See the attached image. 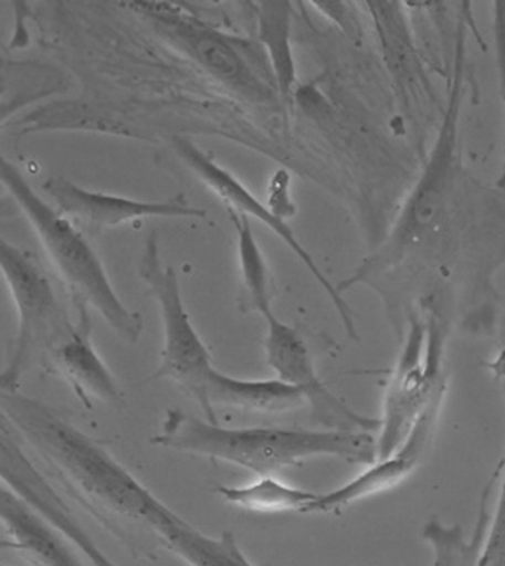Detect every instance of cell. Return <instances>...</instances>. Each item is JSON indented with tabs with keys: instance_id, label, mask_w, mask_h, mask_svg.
Returning <instances> with one entry per match:
<instances>
[{
	"instance_id": "obj_18",
	"label": "cell",
	"mask_w": 505,
	"mask_h": 566,
	"mask_svg": "<svg viewBox=\"0 0 505 566\" xmlns=\"http://www.w3.org/2000/svg\"><path fill=\"white\" fill-rule=\"evenodd\" d=\"M291 2H263L260 9V38L272 59L276 84L287 98L296 84V62L291 48Z\"/></svg>"
},
{
	"instance_id": "obj_2",
	"label": "cell",
	"mask_w": 505,
	"mask_h": 566,
	"mask_svg": "<svg viewBox=\"0 0 505 566\" xmlns=\"http://www.w3.org/2000/svg\"><path fill=\"white\" fill-rule=\"evenodd\" d=\"M152 444L165 450L221 460L257 475H275L306 460L343 459L369 463L378 459L375 433L359 430L224 429L219 423L168 409Z\"/></svg>"
},
{
	"instance_id": "obj_8",
	"label": "cell",
	"mask_w": 505,
	"mask_h": 566,
	"mask_svg": "<svg viewBox=\"0 0 505 566\" xmlns=\"http://www.w3.org/2000/svg\"><path fill=\"white\" fill-rule=\"evenodd\" d=\"M173 149H176L179 158L185 161L186 167L206 184L207 188L218 195L222 201H224L228 210L240 213V216H246L249 219L254 217L257 221L263 222L267 226L276 237L281 238L282 242L293 250L294 254L299 258L301 263L305 264L306 270L315 276L318 285L324 289L329 300L335 304L336 312L341 317L343 327L347 331L348 336L357 339L356 321H354V312L350 306L343 300L341 292L338 287H335L329 282L324 271L318 268L315 263V259L312 258L308 250L303 247V243L297 240L296 233L291 230V226L282 219L281 216H276L272 210L267 209L266 205L261 203L257 198H254L249 189L243 186L240 180L234 179L230 171L219 167L218 163L213 161L210 156L206 153H201L192 142L186 140V138H173Z\"/></svg>"
},
{
	"instance_id": "obj_16",
	"label": "cell",
	"mask_w": 505,
	"mask_h": 566,
	"mask_svg": "<svg viewBox=\"0 0 505 566\" xmlns=\"http://www.w3.org/2000/svg\"><path fill=\"white\" fill-rule=\"evenodd\" d=\"M158 544L188 566H254L240 549L233 533L210 537L173 511L159 525Z\"/></svg>"
},
{
	"instance_id": "obj_6",
	"label": "cell",
	"mask_w": 505,
	"mask_h": 566,
	"mask_svg": "<svg viewBox=\"0 0 505 566\" xmlns=\"http://www.w3.org/2000/svg\"><path fill=\"white\" fill-rule=\"evenodd\" d=\"M443 390V333L439 322L434 315L429 324L411 318L408 339L385 394L380 436L376 439L378 459H387L404 444L420 418L439 406Z\"/></svg>"
},
{
	"instance_id": "obj_12",
	"label": "cell",
	"mask_w": 505,
	"mask_h": 566,
	"mask_svg": "<svg viewBox=\"0 0 505 566\" xmlns=\"http://www.w3.org/2000/svg\"><path fill=\"white\" fill-rule=\"evenodd\" d=\"M438 409L439 406H434L420 418L413 432L410 433V438L406 439L404 444L396 453L390 454L387 459H376L375 462L366 467V471L360 472L347 484H343L338 490H333L326 495H318L312 507L308 509V514H339L360 500L390 492L392 488L399 486L404 479L410 478L422 460L425 446L429 444Z\"/></svg>"
},
{
	"instance_id": "obj_11",
	"label": "cell",
	"mask_w": 505,
	"mask_h": 566,
	"mask_svg": "<svg viewBox=\"0 0 505 566\" xmlns=\"http://www.w3.org/2000/svg\"><path fill=\"white\" fill-rule=\"evenodd\" d=\"M2 481L14 495L38 511L63 537L80 547L95 566H116L93 544L88 533L81 528L72 516L69 505L60 499L55 488L48 483L29 454L21 448L18 433L8 421L2 420Z\"/></svg>"
},
{
	"instance_id": "obj_20",
	"label": "cell",
	"mask_w": 505,
	"mask_h": 566,
	"mask_svg": "<svg viewBox=\"0 0 505 566\" xmlns=\"http://www.w3.org/2000/svg\"><path fill=\"white\" fill-rule=\"evenodd\" d=\"M230 216L233 219L234 230L239 234L240 271H242L246 301L251 304V308L264 318L273 313L266 259L252 233L251 219L233 210H230Z\"/></svg>"
},
{
	"instance_id": "obj_19",
	"label": "cell",
	"mask_w": 505,
	"mask_h": 566,
	"mask_svg": "<svg viewBox=\"0 0 505 566\" xmlns=\"http://www.w3.org/2000/svg\"><path fill=\"white\" fill-rule=\"evenodd\" d=\"M171 29L177 41L185 44L186 50L219 80L228 83L246 84L251 80L246 77V69L242 59L234 53L233 48L221 41V35L212 34L209 30L200 29L188 21L170 20Z\"/></svg>"
},
{
	"instance_id": "obj_15",
	"label": "cell",
	"mask_w": 505,
	"mask_h": 566,
	"mask_svg": "<svg viewBox=\"0 0 505 566\" xmlns=\"http://www.w3.org/2000/svg\"><path fill=\"white\" fill-rule=\"evenodd\" d=\"M209 400L213 409L225 406L240 411L276 415L305 406L306 397L303 391L278 378H233L213 369L209 379Z\"/></svg>"
},
{
	"instance_id": "obj_4",
	"label": "cell",
	"mask_w": 505,
	"mask_h": 566,
	"mask_svg": "<svg viewBox=\"0 0 505 566\" xmlns=\"http://www.w3.org/2000/svg\"><path fill=\"white\" fill-rule=\"evenodd\" d=\"M0 176L4 188L34 228L51 263L71 289L74 303L88 308L92 306L123 342L137 345L143 336V317L126 308L119 300L101 258L90 247L88 240L75 230L67 217L42 200L8 159H2Z\"/></svg>"
},
{
	"instance_id": "obj_1",
	"label": "cell",
	"mask_w": 505,
	"mask_h": 566,
	"mask_svg": "<svg viewBox=\"0 0 505 566\" xmlns=\"http://www.w3.org/2000/svg\"><path fill=\"white\" fill-rule=\"evenodd\" d=\"M2 415L18 438L44 460L60 483L117 535L143 532L158 542L171 509L156 499L101 442L55 409L20 391H2Z\"/></svg>"
},
{
	"instance_id": "obj_22",
	"label": "cell",
	"mask_w": 505,
	"mask_h": 566,
	"mask_svg": "<svg viewBox=\"0 0 505 566\" xmlns=\"http://www.w3.org/2000/svg\"><path fill=\"white\" fill-rule=\"evenodd\" d=\"M477 566H505V495L498 507L495 530Z\"/></svg>"
},
{
	"instance_id": "obj_21",
	"label": "cell",
	"mask_w": 505,
	"mask_h": 566,
	"mask_svg": "<svg viewBox=\"0 0 505 566\" xmlns=\"http://www.w3.org/2000/svg\"><path fill=\"white\" fill-rule=\"evenodd\" d=\"M493 32H495V59H497L498 69V88H501L502 104H504L505 119V2H495L493 4ZM505 125V122H504ZM497 188L505 191V149L504 165H502L501 176L497 179Z\"/></svg>"
},
{
	"instance_id": "obj_14",
	"label": "cell",
	"mask_w": 505,
	"mask_h": 566,
	"mask_svg": "<svg viewBox=\"0 0 505 566\" xmlns=\"http://www.w3.org/2000/svg\"><path fill=\"white\" fill-rule=\"evenodd\" d=\"M2 523L14 547L23 551L35 565L84 566L62 533L9 488L2 490Z\"/></svg>"
},
{
	"instance_id": "obj_7",
	"label": "cell",
	"mask_w": 505,
	"mask_h": 566,
	"mask_svg": "<svg viewBox=\"0 0 505 566\" xmlns=\"http://www.w3.org/2000/svg\"><path fill=\"white\" fill-rule=\"evenodd\" d=\"M0 270L18 308L14 352L2 373V391H18L21 376L38 352H50L72 324L63 315L55 289L32 255L8 240L0 247Z\"/></svg>"
},
{
	"instance_id": "obj_5",
	"label": "cell",
	"mask_w": 505,
	"mask_h": 566,
	"mask_svg": "<svg viewBox=\"0 0 505 566\" xmlns=\"http://www.w3.org/2000/svg\"><path fill=\"white\" fill-rule=\"evenodd\" d=\"M138 273L158 301L164 321V352L152 379H168L185 388L206 412L207 420L218 423L209 400V379L215 369L212 355L189 318L177 271L161 261L156 231L147 237Z\"/></svg>"
},
{
	"instance_id": "obj_9",
	"label": "cell",
	"mask_w": 505,
	"mask_h": 566,
	"mask_svg": "<svg viewBox=\"0 0 505 566\" xmlns=\"http://www.w3.org/2000/svg\"><path fill=\"white\" fill-rule=\"evenodd\" d=\"M267 331L264 339L267 366L276 373V378L293 385L303 391L306 402H312L315 412L335 430H359V432H378L380 420L362 417L348 408L341 399L324 385L315 369L314 358L308 346L293 325L285 324L276 317L275 312L264 317Z\"/></svg>"
},
{
	"instance_id": "obj_13",
	"label": "cell",
	"mask_w": 505,
	"mask_h": 566,
	"mask_svg": "<svg viewBox=\"0 0 505 566\" xmlns=\"http://www.w3.org/2000/svg\"><path fill=\"white\" fill-rule=\"evenodd\" d=\"M77 322L56 343L48 355L53 371L59 373L80 397L86 408L92 409L93 399L119 408L123 396L109 367L96 354L92 342V321L88 306L75 304Z\"/></svg>"
},
{
	"instance_id": "obj_3",
	"label": "cell",
	"mask_w": 505,
	"mask_h": 566,
	"mask_svg": "<svg viewBox=\"0 0 505 566\" xmlns=\"http://www.w3.org/2000/svg\"><path fill=\"white\" fill-rule=\"evenodd\" d=\"M455 59L448 84V104L438 138L427 159L422 176L411 189L408 200L393 222L389 237L357 268L350 279L339 283L338 291L357 283L372 282L401 263L411 250L438 228L450 205L459 177V126L465 80V29L460 23L455 38Z\"/></svg>"
},
{
	"instance_id": "obj_10",
	"label": "cell",
	"mask_w": 505,
	"mask_h": 566,
	"mask_svg": "<svg viewBox=\"0 0 505 566\" xmlns=\"http://www.w3.org/2000/svg\"><path fill=\"white\" fill-rule=\"evenodd\" d=\"M56 210L65 217L93 228H116L147 217L170 219H206V210L192 207L186 195L171 196L164 201H143L123 196L88 191L67 177H51L42 186Z\"/></svg>"
},
{
	"instance_id": "obj_17",
	"label": "cell",
	"mask_w": 505,
	"mask_h": 566,
	"mask_svg": "<svg viewBox=\"0 0 505 566\" xmlns=\"http://www.w3.org/2000/svg\"><path fill=\"white\" fill-rule=\"evenodd\" d=\"M218 492L228 504L257 514H308L318 496L303 488L291 486L276 475H260L245 486H219Z\"/></svg>"
}]
</instances>
